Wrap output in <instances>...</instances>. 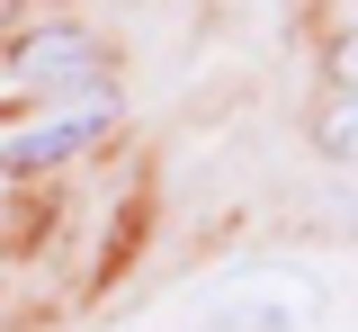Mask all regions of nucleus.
I'll return each mask as SVG.
<instances>
[{"instance_id": "f257e3e1", "label": "nucleus", "mask_w": 358, "mask_h": 332, "mask_svg": "<svg viewBox=\"0 0 358 332\" xmlns=\"http://www.w3.org/2000/svg\"><path fill=\"white\" fill-rule=\"evenodd\" d=\"M108 126H117V108L108 99H81V108L45 117V126H18V135L0 144V171H54V162H72L90 144H108Z\"/></svg>"}, {"instance_id": "f03ea898", "label": "nucleus", "mask_w": 358, "mask_h": 332, "mask_svg": "<svg viewBox=\"0 0 358 332\" xmlns=\"http://www.w3.org/2000/svg\"><path fill=\"white\" fill-rule=\"evenodd\" d=\"M99 36H81V27H36L27 46H18V81L27 90H99Z\"/></svg>"}, {"instance_id": "7ed1b4c3", "label": "nucleus", "mask_w": 358, "mask_h": 332, "mask_svg": "<svg viewBox=\"0 0 358 332\" xmlns=\"http://www.w3.org/2000/svg\"><path fill=\"white\" fill-rule=\"evenodd\" d=\"M313 144H322L331 162H350V171H358V99H341V108H322V126H313Z\"/></svg>"}, {"instance_id": "20e7f679", "label": "nucleus", "mask_w": 358, "mask_h": 332, "mask_svg": "<svg viewBox=\"0 0 358 332\" xmlns=\"http://www.w3.org/2000/svg\"><path fill=\"white\" fill-rule=\"evenodd\" d=\"M331 72H341V90L358 99V36H341V54H331Z\"/></svg>"}]
</instances>
